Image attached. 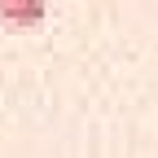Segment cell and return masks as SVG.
<instances>
[{
	"mask_svg": "<svg viewBox=\"0 0 158 158\" xmlns=\"http://www.w3.org/2000/svg\"><path fill=\"white\" fill-rule=\"evenodd\" d=\"M48 13V0H0V27L5 31H35Z\"/></svg>",
	"mask_w": 158,
	"mask_h": 158,
	"instance_id": "cell-1",
	"label": "cell"
}]
</instances>
